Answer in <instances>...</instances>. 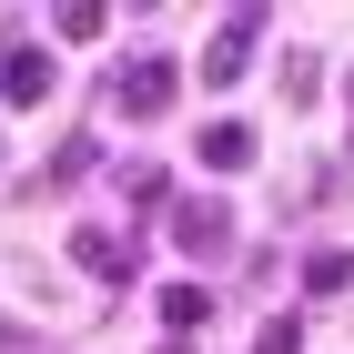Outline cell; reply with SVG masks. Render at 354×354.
<instances>
[{
	"label": "cell",
	"instance_id": "cell-10",
	"mask_svg": "<svg viewBox=\"0 0 354 354\" xmlns=\"http://www.w3.org/2000/svg\"><path fill=\"white\" fill-rule=\"evenodd\" d=\"M253 354H304V314H273V324L253 334Z\"/></svg>",
	"mask_w": 354,
	"mask_h": 354
},
{
	"label": "cell",
	"instance_id": "cell-4",
	"mask_svg": "<svg viewBox=\"0 0 354 354\" xmlns=\"http://www.w3.org/2000/svg\"><path fill=\"white\" fill-rule=\"evenodd\" d=\"M0 102H10V111L51 102V51H41V41H21V30H10V51H0Z\"/></svg>",
	"mask_w": 354,
	"mask_h": 354
},
{
	"label": "cell",
	"instance_id": "cell-9",
	"mask_svg": "<svg viewBox=\"0 0 354 354\" xmlns=\"http://www.w3.org/2000/svg\"><path fill=\"white\" fill-rule=\"evenodd\" d=\"M102 21H111L102 0H61V10H51V30H61V41H102Z\"/></svg>",
	"mask_w": 354,
	"mask_h": 354
},
{
	"label": "cell",
	"instance_id": "cell-7",
	"mask_svg": "<svg viewBox=\"0 0 354 354\" xmlns=\"http://www.w3.org/2000/svg\"><path fill=\"white\" fill-rule=\"evenodd\" d=\"M162 324H172V344H192V334L213 324V294H203V283H172V294H162Z\"/></svg>",
	"mask_w": 354,
	"mask_h": 354
},
{
	"label": "cell",
	"instance_id": "cell-12",
	"mask_svg": "<svg viewBox=\"0 0 354 354\" xmlns=\"http://www.w3.org/2000/svg\"><path fill=\"white\" fill-rule=\"evenodd\" d=\"M162 354H192V344H162Z\"/></svg>",
	"mask_w": 354,
	"mask_h": 354
},
{
	"label": "cell",
	"instance_id": "cell-11",
	"mask_svg": "<svg viewBox=\"0 0 354 354\" xmlns=\"http://www.w3.org/2000/svg\"><path fill=\"white\" fill-rule=\"evenodd\" d=\"M344 102H354V71H344Z\"/></svg>",
	"mask_w": 354,
	"mask_h": 354
},
{
	"label": "cell",
	"instance_id": "cell-1",
	"mask_svg": "<svg viewBox=\"0 0 354 354\" xmlns=\"http://www.w3.org/2000/svg\"><path fill=\"white\" fill-rule=\"evenodd\" d=\"M253 51H263V0H243V10H223V21H213V41H203V71H192V82L233 91V82L253 71Z\"/></svg>",
	"mask_w": 354,
	"mask_h": 354
},
{
	"label": "cell",
	"instance_id": "cell-8",
	"mask_svg": "<svg viewBox=\"0 0 354 354\" xmlns=\"http://www.w3.org/2000/svg\"><path fill=\"white\" fill-rule=\"evenodd\" d=\"M344 283H354V253L344 243H314V253H304V294H344Z\"/></svg>",
	"mask_w": 354,
	"mask_h": 354
},
{
	"label": "cell",
	"instance_id": "cell-5",
	"mask_svg": "<svg viewBox=\"0 0 354 354\" xmlns=\"http://www.w3.org/2000/svg\"><path fill=\"white\" fill-rule=\"evenodd\" d=\"M172 243L213 263V253H233V213H223L213 192H192V203H172Z\"/></svg>",
	"mask_w": 354,
	"mask_h": 354
},
{
	"label": "cell",
	"instance_id": "cell-3",
	"mask_svg": "<svg viewBox=\"0 0 354 354\" xmlns=\"http://www.w3.org/2000/svg\"><path fill=\"white\" fill-rule=\"evenodd\" d=\"M71 263H82L91 283H132V273H142V233H122V223H91V233H71Z\"/></svg>",
	"mask_w": 354,
	"mask_h": 354
},
{
	"label": "cell",
	"instance_id": "cell-6",
	"mask_svg": "<svg viewBox=\"0 0 354 354\" xmlns=\"http://www.w3.org/2000/svg\"><path fill=\"white\" fill-rule=\"evenodd\" d=\"M192 152H203V172H243V162H253V132H243V122H203Z\"/></svg>",
	"mask_w": 354,
	"mask_h": 354
},
{
	"label": "cell",
	"instance_id": "cell-2",
	"mask_svg": "<svg viewBox=\"0 0 354 354\" xmlns=\"http://www.w3.org/2000/svg\"><path fill=\"white\" fill-rule=\"evenodd\" d=\"M172 91H183V61H162V51H132L111 71V111H122V122H162Z\"/></svg>",
	"mask_w": 354,
	"mask_h": 354
}]
</instances>
